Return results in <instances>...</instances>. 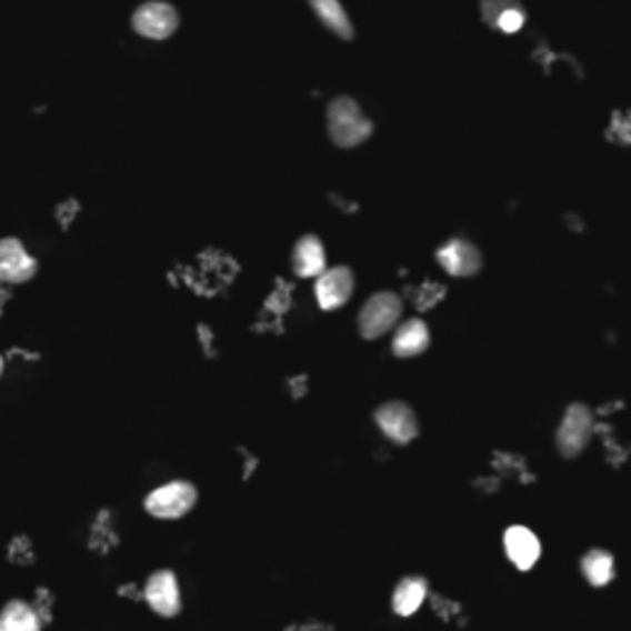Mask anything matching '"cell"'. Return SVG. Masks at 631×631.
<instances>
[{
    "mask_svg": "<svg viewBox=\"0 0 631 631\" xmlns=\"http://www.w3.org/2000/svg\"><path fill=\"white\" fill-rule=\"evenodd\" d=\"M325 133L335 149H358L375 133V121L351 94H338L325 104Z\"/></svg>",
    "mask_w": 631,
    "mask_h": 631,
    "instance_id": "6da1fadb",
    "label": "cell"
},
{
    "mask_svg": "<svg viewBox=\"0 0 631 631\" xmlns=\"http://www.w3.org/2000/svg\"><path fill=\"white\" fill-rule=\"evenodd\" d=\"M198 501H200V491L193 481L171 479L158 483L156 489L143 495V511L146 515H151L153 521L173 523V521H183L188 513H193Z\"/></svg>",
    "mask_w": 631,
    "mask_h": 631,
    "instance_id": "7a4b0ae2",
    "label": "cell"
},
{
    "mask_svg": "<svg viewBox=\"0 0 631 631\" xmlns=\"http://www.w3.org/2000/svg\"><path fill=\"white\" fill-rule=\"evenodd\" d=\"M143 604L161 619H176L183 612V588L178 572L158 568L143 580Z\"/></svg>",
    "mask_w": 631,
    "mask_h": 631,
    "instance_id": "3957f363",
    "label": "cell"
},
{
    "mask_svg": "<svg viewBox=\"0 0 631 631\" xmlns=\"http://www.w3.org/2000/svg\"><path fill=\"white\" fill-rule=\"evenodd\" d=\"M402 297L394 291H378L370 297L358 316V331L368 341L385 335L390 329H394L402 316Z\"/></svg>",
    "mask_w": 631,
    "mask_h": 631,
    "instance_id": "277c9868",
    "label": "cell"
},
{
    "mask_svg": "<svg viewBox=\"0 0 631 631\" xmlns=\"http://www.w3.org/2000/svg\"><path fill=\"white\" fill-rule=\"evenodd\" d=\"M180 26V13L168 0H146L131 16V28L139 38L163 42L173 36Z\"/></svg>",
    "mask_w": 631,
    "mask_h": 631,
    "instance_id": "5b68a950",
    "label": "cell"
},
{
    "mask_svg": "<svg viewBox=\"0 0 631 631\" xmlns=\"http://www.w3.org/2000/svg\"><path fill=\"white\" fill-rule=\"evenodd\" d=\"M594 434V414L582 402H572L558 427V452L565 459L580 457Z\"/></svg>",
    "mask_w": 631,
    "mask_h": 631,
    "instance_id": "8992f818",
    "label": "cell"
},
{
    "mask_svg": "<svg viewBox=\"0 0 631 631\" xmlns=\"http://www.w3.org/2000/svg\"><path fill=\"white\" fill-rule=\"evenodd\" d=\"M40 262L30 254L20 237H0V281L8 287H22L38 277Z\"/></svg>",
    "mask_w": 631,
    "mask_h": 631,
    "instance_id": "52a82bcc",
    "label": "cell"
},
{
    "mask_svg": "<svg viewBox=\"0 0 631 631\" xmlns=\"http://www.w3.org/2000/svg\"><path fill=\"white\" fill-rule=\"evenodd\" d=\"M437 262L449 277L464 279L481 272L483 254L477 244L467 240V237H452V240H447L437 250Z\"/></svg>",
    "mask_w": 631,
    "mask_h": 631,
    "instance_id": "ba28073f",
    "label": "cell"
},
{
    "mask_svg": "<svg viewBox=\"0 0 631 631\" xmlns=\"http://www.w3.org/2000/svg\"><path fill=\"white\" fill-rule=\"evenodd\" d=\"M375 424L394 444H410L420 434V422H417L414 410L400 400L382 402L375 410Z\"/></svg>",
    "mask_w": 631,
    "mask_h": 631,
    "instance_id": "9c48e42d",
    "label": "cell"
},
{
    "mask_svg": "<svg viewBox=\"0 0 631 631\" xmlns=\"http://www.w3.org/2000/svg\"><path fill=\"white\" fill-rule=\"evenodd\" d=\"M355 277L351 267H325V272L316 277V301L323 311H335L353 297Z\"/></svg>",
    "mask_w": 631,
    "mask_h": 631,
    "instance_id": "30bf717a",
    "label": "cell"
},
{
    "mask_svg": "<svg viewBox=\"0 0 631 631\" xmlns=\"http://www.w3.org/2000/svg\"><path fill=\"white\" fill-rule=\"evenodd\" d=\"M307 6L313 18L319 20V26H323L338 40L351 42L355 38L353 18L348 13L343 0H307Z\"/></svg>",
    "mask_w": 631,
    "mask_h": 631,
    "instance_id": "8fae6325",
    "label": "cell"
},
{
    "mask_svg": "<svg viewBox=\"0 0 631 631\" xmlns=\"http://www.w3.org/2000/svg\"><path fill=\"white\" fill-rule=\"evenodd\" d=\"M325 267H329V257H325V244L321 242V237H299L294 252H291V269H294V274L301 279H316L321 272H325Z\"/></svg>",
    "mask_w": 631,
    "mask_h": 631,
    "instance_id": "7c38bea8",
    "label": "cell"
},
{
    "mask_svg": "<svg viewBox=\"0 0 631 631\" xmlns=\"http://www.w3.org/2000/svg\"><path fill=\"white\" fill-rule=\"evenodd\" d=\"M505 555L513 562L518 570H533L535 562L540 560V540L533 531H528L523 525H511L503 535Z\"/></svg>",
    "mask_w": 631,
    "mask_h": 631,
    "instance_id": "4fadbf2b",
    "label": "cell"
},
{
    "mask_svg": "<svg viewBox=\"0 0 631 631\" xmlns=\"http://www.w3.org/2000/svg\"><path fill=\"white\" fill-rule=\"evenodd\" d=\"M481 16L491 28L501 32H518L525 26L523 0H481Z\"/></svg>",
    "mask_w": 631,
    "mask_h": 631,
    "instance_id": "5bb4252c",
    "label": "cell"
},
{
    "mask_svg": "<svg viewBox=\"0 0 631 631\" xmlns=\"http://www.w3.org/2000/svg\"><path fill=\"white\" fill-rule=\"evenodd\" d=\"M121 545V535L117 528V518L111 509H99L89 523V533H87V548L94 555H111L117 548Z\"/></svg>",
    "mask_w": 631,
    "mask_h": 631,
    "instance_id": "9a60e30c",
    "label": "cell"
},
{
    "mask_svg": "<svg viewBox=\"0 0 631 631\" xmlns=\"http://www.w3.org/2000/svg\"><path fill=\"white\" fill-rule=\"evenodd\" d=\"M430 325L422 319H408L398 325L392 338V353L398 358H414L430 348Z\"/></svg>",
    "mask_w": 631,
    "mask_h": 631,
    "instance_id": "2e32d148",
    "label": "cell"
},
{
    "mask_svg": "<svg viewBox=\"0 0 631 631\" xmlns=\"http://www.w3.org/2000/svg\"><path fill=\"white\" fill-rule=\"evenodd\" d=\"M0 631H44L30 600H8L0 607Z\"/></svg>",
    "mask_w": 631,
    "mask_h": 631,
    "instance_id": "e0dca14e",
    "label": "cell"
},
{
    "mask_svg": "<svg viewBox=\"0 0 631 631\" xmlns=\"http://www.w3.org/2000/svg\"><path fill=\"white\" fill-rule=\"evenodd\" d=\"M427 600V580L410 574V578H402L398 582V588L392 592V610L400 617H412Z\"/></svg>",
    "mask_w": 631,
    "mask_h": 631,
    "instance_id": "ac0fdd59",
    "label": "cell"
},
{
    "mask_svg": "<svg viewBox=\"0 0 631 631\" xmlns=\"http://www.w3.org/2000/svg\"><path fill=\"white\" fill-rule=\"evenodd\" d=\"M582 574L592 588H607L614 580V558L612 552L594 548L582 558Z\"/></svg>",
    "mask_w": 631,
    "mask_h": 631,
    "instance_id": "d6986e66",
    "label": "cell"
},
{
    "mask_svg": "<svg viewBox=\"0 0 631 631\" xmlns=\"http://www.w3.org/2000/svg\"><path fill=\"white\" fill-rule=\"evenodd\" d=\"M6 560L16 568H32L38 560V550L28 533H16L6 545Z\"/></svg>",
    "mask_w": 631,
    "mask_h": 631,
    "instance_id": "ffe728a7",
    "label": "cell"
},
{
    "mask_svg": "<svg viewBox=\"0 0 631 631\" xmlns=\"http://www.w3.org/2000/svg\"><path fill=\"white\" fill-rule=\"evenodd\" d=\"M30 604H32V610L38 612L44 629H48L54 622V612H58V597H54L50 588L40 584V588H36V592H32Z\"/></svg>",
    "mask_w": 631,
    "mask_h": 631,
    "instance_id": "44dd1931",
    "label": "cell"
},
{
    "mask_svg": "<svg viewBox=\"0 0 631 631\" xmlns=\"http://www.w3.org/2000/svg\"><path fill=\"white\" fill-rule=\"evenodd\" d=\"M3 355L8 363H20V365H32L42 360L40 351H36V348H30V345H10Z\"/></svg>",
    "mask_w": 631,
    "mask_h": 631,
    "instance_id": "7402d4cb",
    "label": "cell"
},
{
    "mask_svg": "<svg viewBox=\"0 0 631 631\" xmlns=\"http://www.w3.org/2000/svg\"><path fill=\"white\" fill-rule=\"evenodd\" d=\"M196 338H198V343H200V351L206 353L208 358H212V355L218 353V348H216V333H212V329H210L208 323H198Z\"/></svg>",
    "mask_w": 631,
    "mask_h": 631,
    "instance_id": "603a6c76",
    "label": "cell"
},
{
    "mask_svg": "<svg viewBox=\"0 0 631 631\" xmlns=\"http://www.w3.org/2000/svg\"><path fill=\"white\" fill-rule=\"evenodd\" d=\"M117 597L123 602L131 604H143V584L139 582H123L117 588Z\"/></svg>",
    "mask_w": 631,
    "mask_h": 631,
    "instance_id": "cb8c5ba5",
    "label": "cell"
},
{
    "mask_svg": "<svg viewBox=\"0 0 631 631\" xmlns=\"http://www.w3.org/2000/svg\"><path fill=\"white\" fill-rule=\"evenodd\" d=\"M10 299H13V291H10V287L3 284V281H0V319H3V313H6V309H8Z\"/></svg>",
    "mask_w": 631,
    "mask_h": 631,
    "instance_id": "d4e9b609",
    "label": "cell"
},
{
    "mask_svg": "<svg viewBox=\"0 0 631 631\" xmlns=\"http://www.w3.org/2000/svg\"><path fill=\"white\" fill-rule=\"evenodd\" d=\"M240 454L244 457V473H242V479H250L252 471L257 469V459H254L250 452H244V449H240Z\"/></svg>",
    "mask_w": 631,
    "mask_h": 631,
    "instance_id": "484cf974",
    "label": "cell"
},
{
    "mask_svg": "<svg viewBox=\"0 0 631 631\" xmlns=\"http://www.w3.org/2000/svg\"><path fill=\"white\" fill-rule=\"evenodd\" d=\"M6 368H8V360H6V355H3V353H0V378L6 375Z\"/></svg>",
    "mask_w": 631,
    "mask_h": 631,
    "instance_id": "4316f807",
    "label": "cell"
}]
</instances>
